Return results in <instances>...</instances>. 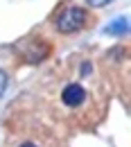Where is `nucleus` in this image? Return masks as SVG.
<instances>
[{"label": "nucleus", "mask_w": 131, "mask_h": 147, "mask_svg": "<svg viewBox=\"0 0 131 147\" xmlns=\"http://www.w3.org/2000/svg\"><path fill=\"white\" fill-rule=\"evenodd\" d=\"M84 23H86V11L81 7L70 5V7L59 11V16L54 18V27L61 34H73V32H79L84 27Z\"/></svg>", "instance_id": "f257e3e1"}, {"label": "nucleus", "mask_w": 131, "mask_h": 147, "mask_svg": "<svg viewBox=\"0 0 131 147\" xmlns=\"http://www.w3.org/2000/svg\"><path fill=\"white\" fill-rule=\"evenodd\" d=\"M20 55H23V61L27 63H41L50 55V45L45 43V38H32L20 48Z\"/></svg>", "instance_id": "f03ea898"}, {"label": "nucleus", "mask_w": 131, "mask_h": 147, "mask_svg": "<svg viewBox=\"0 0 131 147\" xmlns=\"http://www.w3.org/2000/svg\"><path fill=\"white\" fill-rule=\"evenodd\" d=\"M61 100H63V104L66 107H81L84 102H86V88L81 86V84H68L63 93H61Z\"/></svg>", "instance_id": "7ed1b4c3"}, {"label": "nucleus", "mask_w": 131, "mask_h": 147, "mask_svg": "<svg viewBox=\"0 0 131 147\" xmlns=\"http://www.w3.org/2000/svg\"><path fill=\"white\" fill-rule=\"evenodd\" d=\"M106 34H111V36H115V38L127 36V34H129V18H127V16H120V18L111 20V23L106 25Z\"/></svg>", "instance_id": "20e7f679"}, {"label": "nucleus", "mask_w": 131, "mask_h": 147, "mask_svg": "<svg viewBox=\"0 0 131 147\" xmlns=\"http://www.w3.org/2000/svg\"><path fill=\"white\" fill-rule=\"evenodd\" d=\"M7 84H9V77H7L5 70H0V97H2L5 91H7Z\"/></svg>", "instance_id": "39448f33"}, {"label": "nucleus", "mask_w": 131, "mask_h": 147, "mask_svg": "<svg viewBox=\"0 0 131 147\" xmlns=\"http://www.w3.org/2000/svg\"><path fill=\"white\" fill-rule=\"evenodd\" d=\"M111 0H86V5H91V7H95V9H99V7H106Z\"/></svg>", "instance_id": "423d86ee"}, {"label": "nucleus", "mask_w": 131, "mask_h": 147, "mask_svg": "<svg viewBox=\"0 0 131 147\" xmlns=\"http://www.w3.org/2000/svg\"><path fill=\"white\" fill-rule=\"evenodd\" d=\"M91 73V63L86 61V63H81V75H88Z\"/></svg>", "instance_id": "0eeeda50"}, {"label": "nucleus", "mask_w": 131, "mask_h": 147, "mask_svg": "<svg viewBox=\"0 0 131 147\" xmlns=\"http://www.w3.org/2000/svg\"><path fill=\"white\" fill-rule=\"evenodd\" d=\"M18 147H38V145H36V143H30V140H27V143H20Z\"/></svg>", "instance_id": "6e6552de"}]
</instances>
